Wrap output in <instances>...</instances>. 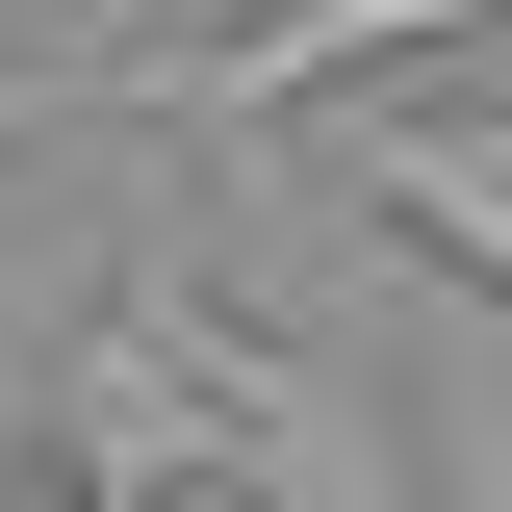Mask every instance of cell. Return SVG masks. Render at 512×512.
Instances as JSON below:
<instances>
[{
  "mask_svg": "<svg viewBox=\"0 0 512 512\" xmlns=\"http://www.w3.org/2000/svg\"><path fill=\"white\" fill-rule=\"evenodd\" d=\"M180 487H205V256L154 231L52 359V512H180Z\"/></svg>",
  "mask_w": 512,
  "mask_h": 512,
  "instance_id": "cell-1",
  "label": "cell"
},
{
  "mask_svg": "<svg viewBox=\"0 0 512 512\" xmlns=\"http://www.w3.org/2000/svg\"><path fill=\"white\" fill-rule=\"evenodd\" d=\"M359 205L461 256V308H512V103H359Z\"/></svg>",
  "mask_w": 512,
  "mask_h": 512,
  "instance_id": "cell-2",
  "label": "cell"
},
{
  "mask_svg": "<svg viewBox=\"0 0 512 512\" xmlns=\"http://www.w3.org/2000/svg\"><path fill=\"white\" fill-rule=\"evenodd\" d=\"M0 512H52V487H0Z\"/></svg>",
  "mask_w": 512,
  "mask_h": 512,
  "instance_id": "cell-3",
  "label": "cell"
}]
</instances>
